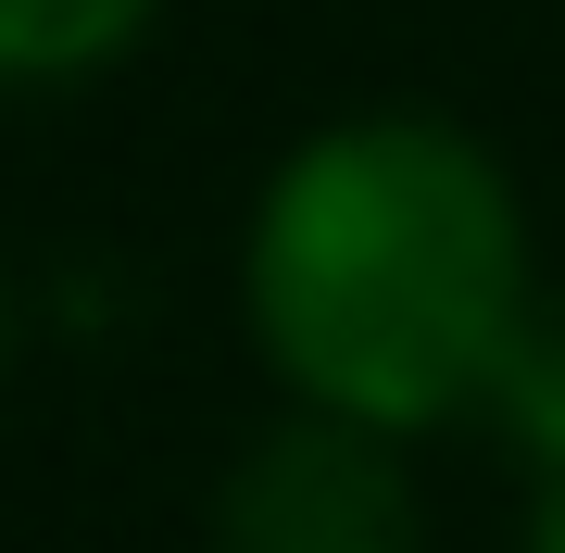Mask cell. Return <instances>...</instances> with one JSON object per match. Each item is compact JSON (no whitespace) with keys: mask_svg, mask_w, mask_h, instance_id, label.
Returning <instances> with one entry per match:
<instances>
[{"mask_svg":"<svg viewBox=\"0 0 565 553\" xmlns=\"http://www.w3.org/2000/svg\"><path fill=\"white\" fill-rule=\"evenodd\" d=\"M465 428H490L527 466V491L541 478H565V289L541 277V302L515 315V340H503V365H490V390H478V415Z\"/></svg>","mask_w":565,"mask_h":553,"instance_id":"cell-4","label":"cell"},{"mask_svg":"<svg viewBox=\"0 0 565 553\" xmlns=\"http://www.w3.org/2000/svg\"><path fill=\"white\" fill-rule=\"evenodd\" d=\"M202 553H427V503H415V466L390 428L277 403L226 453Z\"/></svg>","mask_w":565,"mask_h":553,"instance_id":"cell-2","label":"cell"},{"mask_svg":"<svg viewBox=\"0 0 565 553\" xmlns=\"http://www.w3.org/2000/svg\"><path fill=\"white\" fill-rule=\"evenodd\" d=\"M515 553H565V478L527 491V541H515Z\"/></svg>","mask_w":565,"mask_h":553,"instance_id":"cell-5","label":"cell"},{"mask_svg":"<svg viewBox=\"0 0 565 553\" xmlns=\"http://www.w3.org/2000/svg\"><path fill=\"white\" fill-rule=\"evenodd\" d=\"M13 340H25V289H13V252H0V377H13Z\"/></svg>","mask_w":565,"mask_h":553,"instance_id":"cell-6","label":"cell"},{"mask_svg":"<svg viewBox=\"0 0 565 553\" xmlns=\"http://www.w3.org/2000/svg\"><path fill=\"white\" fill-rule=\"evenodd\" d=\"M541 302V240L503 151L452 114L364 102L289 139L239 226V328L277 403L427 440L478 415L515 315Z\"/></svg>","mask_w":565,"mask_h":553,"instance_id":"cell-1","label":"cell"},{"mask_svg":"<svg viewBox=\"0 0 565 553\" xmlns=\"http://www.w3.org/2000/svg\"><path fill=\"white\" fill-rule=\"evenodd\" d=\"M163 0H0V102H76L151 51Z\"/></svg>","mask_w":565,"mask_h":553,"instance_id":"cell-3","label":"cell"}]
</instances>
